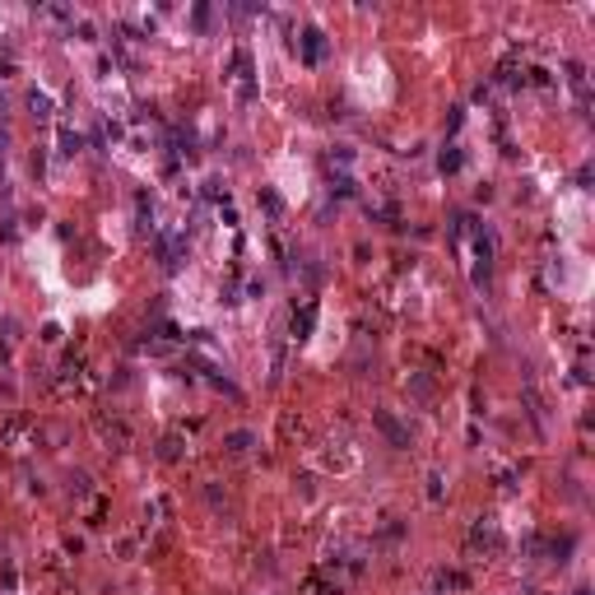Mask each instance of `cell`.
I'll use <instances>...</instances> for the list:
<instances>
[{
	"mask_svg": "<svg viewBox=\"0 0 595 595\" xmlns=\"http://www.w3.org/2000/svg\"><path fill=\"white\" fill-rule=\"evenodd\" d=\"M10 70H14V61L10 56H0V75H10Z\"/></svg>",
	"mask_w": 595,
	"mask_h": 595,
	"instance_id": "cell-24",
	"label": "cell"
},
{
	"mask_svg": "<svg viewBox=\"0 0 595 595\" xmlns=\"http://www.w3.org/2000/svg\"><path fill=\"white\" fill-rule=\"evenodd\" d=\"M461 163H465V154H461L456 144H447V149H442V158H438L442 172H461Z\"/></svg>",
	"mask_w": 595,
	"mask_h": 595,
	"instance_id": "cell-14",
	"label": "cell"
},
{
	"mask_svg": "<svg viewBox=\"0 0 595 595\" xmlns=\"http://www.w3.org/2000/svg\"><path fill=\"white\" fill-rule=\"evenodd\" d=\"M191 24L205 33V28H209V5H195V10H191Z\"/></svg>",
	"mask_w": 595,
	"mask_h": 595,
	"instance_id": "cell-20",
	"label": "cell"
},
{
	"mask_svg": "<svg viewBox=\"0 0 595 595\" xmlns=\"http://www.w3.org/2000/svg\"><path fill=\"white\" fill-rule=\"evenodd\" d=\"M410 391H414V396H433V377L414 372V377H410Z\"/></svg>",
	"mask_w": 595,
	"mask_h": 595,
	"instance_id": "cell-16",
	"label": "cell"
},
{
	"mask_svg": "<svg viewBox=\"0 0 595 595\" xmlns=\"http://www.w3.org/2000/svg\"><path fill=\"white\" fill-rule=\"evenodd\" d=\"M312 326H316V302H302V307L293 312V321H288V335H293V340H307Z\"/></svg>",
	"mask_w": 595,
	"mask_h": 595,
	"instance_id": "cell-5",
	"label": "cell"
},
{
	"mask_svg": "<svg viewBox=\"0 0 595 595\" xmlns=\"http://www.w3.org/2000/svg\"><path fill=\"white\" fill-rule=\"evenodd\" d=\"M28 112H33L38 121H47V117H52V98H47L42 89H33V93H28Z\"/></svg>",
	"mask_w": 595,
	"mask_h": 595,
	"instance_id": "cell-12",
	"label": "cell"
},
{
	"mask_svg": "<svg viewBox=\"0 0 595 595\" xmlns=\"http://www.w3.org/2000/svg\"><path fill=\"white\" fill-rule=\"evenodd\" d=\"M428 498H433V503H442V475H428Z\"/></svg>",
	"mask_w": 595,
	"mask_h": 595,
	"instance_id": "cell-21",
	"label": "cell"
},
{
	"mask_svg": "<svg viewBox=\"0 0 595 595\" xmlns=\"http://www.w3.org/2000/svg\"><path fill=\"white\" fill-rule=\"evenodd\" d=\"M79 149H84V135H79V130H70V126H61V154L75 158Z\"/></svg>",
	"mask_w": 595,
	"mask_h": 595,
	"instance_id": "cell-13",
	"label": "cell"
},
{
	"mask_svg": "<svg viewBox=\"0 0 595 595\" xmlns=\"http://www.w3.org/2000/svg\"><path fill=\"white\" fill-rule=\"evenodd\" d=\"M568 84H572V93H577V103H591V84H586V70L577 61H568Z\"/></svg>",
	"mask_w": 595,
	"mask_h": 595,
	"instance_id": "cell-8",
	"label": "cell"
},
{
	"mask_svg": "<svg viewBox=\"0 0 595 595\" xmlns=\"http://www.w3.org/2000/svg\"><path fill=\"white\" fill-rule=\"evenodd\" d=\"M298 47H302V61H307V65H321L326 61V33H321V28H307V33L298 38Z\"/></svg>",
	"mask_w": 595,
	"mask_h": 595,
	"instance_id": "cell-4",
	"label": "cell"
},
{
	"mask_svg": "<svg viewBox=\"0 0 595 595\" xmlns=\"http://www.w3.org/2000/svg\"><path fill=\"white\" fill-rule=\"evenodd\" d=\"M577 595H591V591H577Z\"/></svg>",
	"mask_w": 595,
	"mask_h": 595,
	"instance_id": "cell-25",
	"label": "cell"
},
{
	"mask_svg": "<svg viewBox=\"0 0 595 595\" xmlns=\"http://www.w3.org/2000/svg\"><path fill=\"white\" fill-rule=\"evenodd\" d=\"M223 447H228L233 456H242V451H251V447H256V438H251L246 428H237V433H228V438H223Z\"/></svg>",
	"mask_w": 595,
	"mask_h": 595,
	"instance_id": "cell-11",
	"label": "cell"
},
{
	"mask_svg": "<svg viewBox=\"0 0 595 595\" xmlns=\"http://www.w3.org/2000/svg\"><path fill=\"white\" fill-rule=\"evenodd\" d=\"M98 438L112 447V451H130V442H135V433H130L121 419H107V414H98Z\"/></svg>",
	"mask_w": 595,
	"mask_h": 595,
	"instance_id": "cell-2",
	"label": "cell"
},
{
	"mask_svg": "<svg viewBox=\"0 0 595 595\" xmlns=\"http://www.w3.org/2000/svg\"><path fill=\"white\" fill-rule=\"evenodd\" d=\"M461 121H465V107H451V117H447V130H461Z\"/></svg>",
	"mask_w": 595,
	"mask_h": 595,
	"instance_id": "cell-22",
	"label": "cell"
},
{
	"mask_svg": "<svg viewBox=\"0 0 595 595\" xmlns=\"http://www.w3.org/2000/svg\"><path fill=\"white\" fill-rule=\"evenodd\" d=\"M5 144H10V130L0 126V158H5Z\"/></svg>",
	"mask_w": 595,
	"mask_h": 595,
	"instance_id": "cell-23",
	"label": "cell"
},
{
	"mask_svg": "<svg viewBox=\"0 0 595 595\" xmlns=\"http://www.w3.org/2000/svg\"><path fill=\"white\" fill-rule=\"evenodd\" d=\"M28 433H38V424H33V419H10V424H5V442H10L14 451H24Z\"/></svg>",
	"mask_w": 595,
	"mask_h": 595,
	"instance_id": "cell-6",
	"label": "cell"
},
{
	"mask_svg": "<svg viewBox=\"0 0 595 595\" xmlns=\"http://www.w3.org/2000/svg\"><path fill=\"white\" fill-rule=\"evenodd\" d=\"M158 260H163V270H181V260H186V237L181 233H158Z\"/></svg>",
	"mask_w": 595,
	"mask_h": 595,
	"instance_id": "cell-3",
	"label": "cell"
},
{
	"mask_svg": "<svg viewBox=\"0 0 595 595\" xmlns=\"http://www.w3.org/2000/svg\"><path fill=\"white\" fill-rule=\"evenodd\" d=\"M433 586H438V591H470V577H465V572H451V568H442L438 577H433Z\"/></svg>",
	"mask_w": 595,
	"mask_h": 595,
	"instance_id": "cell-10",
	"label": "cell"
},
{
	"mask_svg": "<svg viewBox=\"0 0 595 595\" xmlns=\"http://www.w3.org/2000/svg\"><path fill=\"white\" fill-rule=\"evenodd\" d=\"M330 191H335V195H354L358 186H354V177H344V172H340V177L330 181Z\"/></svg>",
	"mask_w": 595,
	"mask_h": 595,
	"instance_id": "cell-17",
	"label": "cell"
},
{
	"mask_svg": "<svg viewBox=\"0 0 595 595\" xmlns=\"http://www.w3.org/2000/svg\"><path fill=\"white\" fill-rule=\"evenodd\" d=\"M503 531H498V521L493 517H479L475 531H470V549H484V554H503Z\"/></svg>",
	"mask_w": 595,
	"mask_h": 595,
	"instance_id": "cell-1",
	"label": "cell"
},
{
	"mask_svg": "<svg viewBox=\"0 0 595 595\" xmlns=\"http://www.w3.org/2000/svg\"><path fill=\"white\" fill-rule=\"evenodd\" d=\"M158 456H163V461H177L181 456V438H163V451Z\"/></svg>",
	"mask_w": 595,
	"mask_h": 595,
	"instance_id": "cell-18",
	"label": "cell"
},
{
	"mask_svg": "<svg viewBox=\"0 0 595 595\" xmlns=\"http://www.w3.org/2000/svg\"><path fill=\"white\" fill-rule=\"evenodd\" d=\"M70 493L75 498H89V475H70Z\"/></svg>",
	"mask_w": 595,
	"mask_h": 595,
	"instance_id": "cell-19",
	"label": "cell"
},
{
	"mask_svg": "<svg viewBox=\"0 0 595 595\" xmlns=\"http://www.w3.org/2000/svg\"><path fill=\"white\" fill-rule=\"evenodd\" d=\"M372 419H377V428H382V433H386V438H391V447H400V451H405V447H410V433H405V428L396 424V419H391L386 410H377Z\"/></svg>",
	"mask_w": 595,
	"mask_h": 595,
	"instance_id": "cell-7",
	"label": "cell"
},
{
	"mask_svg": "<svg viewBox=\"0 0 595 595\" xmlns=\"http://www.w3.org/2000/svg\"><path fill=\"white\" fill-rule=\"evenodd\" d=\"M260 205H265V214H284V200H279L270 186H260Z\"/></svg>",
	"mask_w": 595,
	"mask_h": 595,
	"instance_id": "cell-15",
	"label": "cell"
},
{
	"mask_svg": "<svg viewBox=\"0 0 595 595\" xmlns=\"http://www.w3.org/2000/svg\"><path fill=\"white\" fill-rule=\"evenodd\" d=\"M79 386H84V372H79V368H61V377L52 382V391H56V396H75Z\"/></svg>",
	"mask_w": 595,
	"mask_h": 595,
	"instance_id": "cell-9",
	"label": "cell"
}]
</instances>
